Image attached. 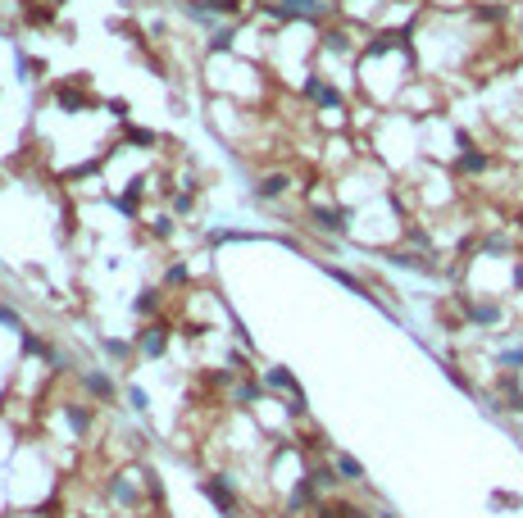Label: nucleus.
Here are the masks:
<instances>
[{
    "label": "nucleus",
    "mask_w": 523,
    "mask_h": 518,
    "mask_svg": "<svg viewBox=\"0 0 523 518\" xmlns=\"http://www.w3.org/2000/svg\"><path fill=\"white\" fill-rule=\"evenodd\" d=\"M337 468H341V477H346V482H364V464H360V459L337 454Z\"/></svg>",
    "instance_id": "f257e3e1"
},
{
    "label": "nucleus",
    "mask_w": 523,
    "mask_h": 518,
    "mask_svg": "<svg viewBox=\"0 0 523 518\" xmlns=\"http://www.w3.org/2000/svg\"><path fill=\"white\" fill-rule=\"evenodd\" d=\"M491 509H523V496H514V491H496V496H491Z\"/></svg>",
    "instance_id": "f03ea898"
},
{
    "label": "nucleus",
    "mask_w": 523,
    "mask_h": 518,
    "mask_svg": "<svg viewBox=\"0 0 523 518\" xmlns=\"http://www.w3.org/2000/svg\"><path fill=\"white\" fill-rule=\"evenodd\" d=\"M142 350H146V355H160V350H164V332H160V327H151V332L142 336Z\"/></svg>",
    "instance_id": "7ed1b4c3"
},
{
    "label": "nucleus",
    "mask_w": 523,
    "mask_h": 518,
    "mask_svg": "<svg viewBox=\"0 0 523 518\" xmlns=\"http://www.w3.org/2000/svg\"><path fill=\"white\" fill-rule=\"evenodd\" d=\"M128 400H132V410H151V396H146L142 387H132V391H128Z\"/></svg>",
    "instance_id": "20e7f679"
},
{
    "label": "nucleus",
    "mask_w": 523,
    "mask_h": 518,
    "mask_svg": "<svg viewBox=\"0 0 523 518\" xmlns=\"http://www.w3.org/2000/svg\"><path fill=\"white\" fill-rule=\"evenodd\" d=\"M519 419H523V414H519Z\"/></svg>",
    "instance_id": "39448f33"
}]
</instances>
